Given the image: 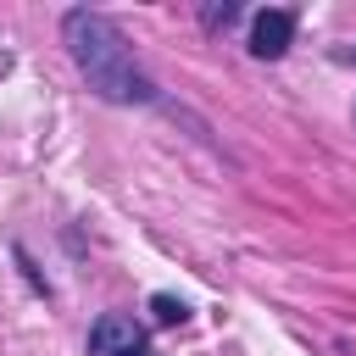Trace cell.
I'll list each match as a JSON object with an SVG mask.
<instances>
[{"label":"cell","mask_w":356,"mask_h":356,"mask_svg":"<svg viewBox=\"0 0 356 356\" xmlns=\"http://www.w3.org/2000/svg\"><path fill=\"white\" fill-rule=\"evenodd\" d=\"M61 33H67V50H72V61L83 67V78H89L95 95H106V100H150V78L134 67L122 33H117L106 17H95V11H67Z\"/></svg>","instance_id":"obj_1"},{"label":"cell","mask_w":356,"mask_h":356,"mask_svg":"<svg viewBox=\"0 0 356 356\" xmlns=\"http://www.w3.org/2000/svg\"><path fill=\"white\" fill-rule=\"evenodd\" d=\"M89 356H150V345H145V328L134 323V317H100L95 328H89Z\"/></svg>","instance_id":"obj_2"},{"label":"cell","mask_w":356,"mask_h":356,"mask_svg":"<svg viewBox=\"0 0 356 356\" xmlns=\"http://www.w3.org/2000/svg\"><path fill=\"white\" fill-rule=\"evenodd\" d=\"M289 39H295V17H289V11H261L256 28H250V50H256L261 61H278V56L289 50Z\"/></svg>","instance_id":"obj_3"},{"label":"cell","mask_w":356,"mask_h":356,"mask_svg":"<svg viewBox=\"0 0 356 356\" xmlns=\"http://www.w3.org/2000/svg\"><path fill=\"white\" fill-rule=\"evenodd\" d=\"M150 312H156V323H184L189 317V306L178 295H150Z\"/></svg>","instance_id":"obj_4"}]
</instances>
